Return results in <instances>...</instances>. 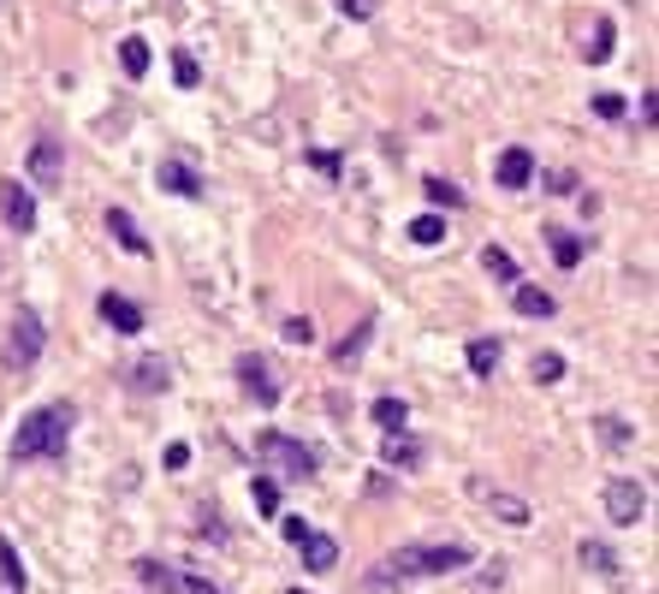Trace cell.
<instances>
[{
	"instance_id": "6da1fadb",
	"label": "cell",
	"mask_w": 659,
	"mask_h": 594,
	"mask_svg": "<svg viewBox=\"0 0 659 594\" xmlns=\"http://www.w3.org/2000/svg\"><path fill=\"white\" fill-rule=\"evenodd\" d=\"M72 423H78V410H72V405H42V410H30L24 423H19V434H12V464H30V458H66Z\"/></svg>"
},
{
	"instance_id": "7a4b0ae2",
	"label": "cell",
	"mask_w": 659,
	"mask_h": 594,
	"mask_svg": "<svg viewBox=\"0 0 659 594\" xmlns=\"http://www.w3.org/2000/svg\"><path fill=\"white\" fill-rule=\"evenodd\" d=\"M470 565V547L463 541H416V547H398L380 558V576H446V571H463Z\"/></svg>"
},
{
	"instance_id": "3957f363",
	"label": "cell",
	"mask_w": 659,
	"mask_h": 594,
	"mask_svg": "<svg viewBox=\"0 0 659 594\" xmlns=\"http://www.w3.org/2000/svg\"><path fill=\"white\" fill-rule=\"evenodd\" d=\"M256 452H262L268 476H280V482H309L316 476V452H309L303 440H291V434H280V428H268L262 440H256Z\"/></svg>"
},
{
	"instance_id": "277c9868",
	"label": "cell",
	"mask_w": 659,
	"mask_h": 594,
	"mask_svg": "<svg viewBox=\"0 0 659 594\" xmlns=\"http://www.w3.org/2000/svg\"><path fill=\"white\" fill-rule=\"evenodd\" d=\"M37 357H42V316L30 304H19V316L7 327V363L12 369H30Z\"/></svg>"
},
{
	"instance_id": "5b68a950",
	"label": "cell",
	"mask_w": 659,
	"mask_h": 594,
	"mask_svg": "<svg viewBox=\"0 0 659 594\" xmlns=\"http://www.w3.org/2000/svg\"><path fill=\"white\" fill-rule=\"evenodd\" d=\"M238 380H244V393H250L262 410H273V405L286 398V387H280V369H273V363H268L262 352H244V357H238Z\"/></svg>"
},
{
	"instance_id": "8992f818",
	"label": "cell",
	"mask_w": 659,
	"mask_h": 594,
	"mask_svg": "<svg viewBox=\"0 0 659 594\" xmlns=\"http://www.w3.org/2000/svg\"><path fill=\"white\" fill-rule=\"evenodd\" d=\"M641 512H648V487L630 482V476H612V482H606V517H612L618 529H636Z\"/></svg>"
},
{
	"instance_id": "52a82bcc",
	"label": "cell",
	"mask_w": 659,
	"mask_h": 594,
	"mask_svg": "<svg viewBox=\"0 0 659 594\" xmlns=\"http://www.w3.org/2000/svg\"><path fill=\"white\" fill-rule=\"evenodd\" d=\"M0 215H7V226L12 232H37V197H30V190L12 179V185H0Z\"/></svg>"
},
{
	"instance_id": "ba28073f",
	"label": "cell",
	"mask_w": 659,
	"mask_h": 594,
	"mask_svg": "<svg viewBox=\"0 0 659 594\" xmlns=\"http://www.w3.org/2000/svg\"><path fill=\"white\" fill-rule=\"evenodd\" d=\"M126 387L137 398H154V393H167L172 387V369H167V357H137L131 369H126Z\"/></svg>"
},
{
	"instance_id": "9c48e42d",
	"label": "cell",
	"mask_w": 659,
	"mask_h": 594,
	"mask_svg": "<svg viewBox=\"0 0 659 594\" xmlns=\"http://www.w3.org/2000/svg\"><path fill=\"white\" fill-rule=\"evenodd\" d=\"M30 179H37L42 190H54L66 179V143H54V137H42L37 149H30Z\"/></svg>"
},
{
	"instance_id": "30bf717a",
	"label": "cell",
	"mask_w": 659,
	"mask_h": 594,
	"mask_svg": "<svg viewBox=\"0 0 659 594\" xmlns=\"http://www.w3.org/2000/svg\"><path fill=\"white\" fill-rule=\"evenodd\" d=\"M154 185L172 190V197H202V172L190 161H161V167H154Z\"/></svg>"
},
{
	"instance_id": "8fae6325",
	"label": "cell",
	"mask_w": 659,
	"mask_h": 594,
	"mask_svg": "<svg viewBox=\"0 0 659 594\" xmlns=\"http://www.w3.org/2000/svg\"><path fill=\"white\" fill-rule=\"evenodd\" d=\"M101 321L108 327H119V334H143V309L131 304V297H119V291H101Z\"/></svg>"
},
{
	"instance_id": "7c38bea8",
	"label": "cell",
	"mask_w": 659,
	"mask_h": 594,
	"mask_svg": "<svg viewBox=\"0 0 659 594\" xmlns=\"http://www.w3.org/2000/svg\"><path fill=\"white\" fill-rule=\"evenodd\" d=\"M493 179H499V190H523L535 179V155L529 149H506V155H499V167H493Z\"/></svg>"
},
{
	"instance_id": "4fadbf2b",
	"label": "cell",
	"mask_w": 659,
	"mask_h": 594,
	"mask_svg": "<svg viewBox=\"0 0 659 594\" xmlns=\"http://www.w3.org/2000/svg\"><path fill=\"white\" fill-rule=\"evenodd\" d=\"M470 494H476L481 505H493V512L506 517L511 529H523V523H529V505L517 499V494H499V487H488V482H470Z\"/></svg>"
},
{
	"instance_id": "5bb4252c",
	"label": "cell",
	"mask_w": 659,
	"mask_h": 594,
	"mask_svg": "<svg viewBox=\"0 0 659 594\" xmlns=\"http://www.w3.org/2000/svg\"><path fill=\"white\" fill-rule=\"evenodd\" d=\"M380 458H387L392 469H416V464H422V440L405 434V428H392L387 440H380Z\"/></svg>"
},
{
	"instance_id": "9a60e30c",
	"label": "cell",
	"mask_w": 659,
	"mask_h": 594,
	"mask_svg": "<svg viewBox=\"0 0 659 594\" xmlns=\"http://www.w3.org/2000/svg\"><path fill=\"white\" fill-rule=\"evenodd\" d=\"M298 553H303V571H333V565H339V541L321 535V529H309V535L298 541Z\"/></svg>"
},
{
	"instance_id": "2e32d148",
	"label": "cell",
	"mask_w": 659,
	"mask_h": 594,
	"mask_svg": "<svg viewBox=\"0 0 659 594\" xmlns=\"http://www.w3.org/2000/svg\"><path fill=\"white\" fill-rule=\"evenodd\" d=\"M511 304H517V316H529V321H547L552 309H559V304H552V291H541V286H523V279L511 286Z\"/></svg>"
},
{
	"instance_id": "e0dca14e",
	"label": "cell",
	"mask_w": 659,
	"mask_h": 594,
	"mask_svg": "<svg viewBox=\"0 0 659 594\" xmlns=\"http://www.w3.org/2000/svg\"><path fill=\"white\" fill-rule=\"evenodd\" d=\"M108 232L119 238V250H131V256H149V238H143V226H137L126 208H108Z\"/></svg>"
},
{
	"instance_id": "ac0fdd59",
	"label": "cell",
	"mask_w": 659,
	"mask_h": 594,
	"mask_svg": "<svg viewBox=\"0 0 659 594\" xmlns=\"http://www.w3.org/2000/svg\"><path fill=\"white\" fill-rule=\"evenodd\" d=\"M547 250H552V261H559V268H577V261H582V250H588V244L577 238V232H559V226H547Z\"/></svg>"
},
{
	"instance_id": "d6986e66",
	"label": "cell",
	"mask_w": 659,
	"mask_h": 594,
	"mask_svg": "<svg viewBox=\"0 0 659 594\" xmlns=\"http://www.w3.org/2000/svg\"><path fill=\"white\" fill-rule=\"evenodd\" d=\"M137 576H143V583L149 588H161V594H179V571H172L167 565V558H137V565H131Z\"/></svg>"
},
{
	"instance_id": "ffe728a7",
	"label": "cell",
	"mask_w": 659,
	"mask_h": 594,
	"mask_svg": "<svg viewBox=\"0 0 659 594\" xmlns=\"http://www.w3.org/2000/svg\"><path fill=\"white\" fill-rule=\"evenodd\" d=\"M369 334H375V316H362V321H357V334L333 345V363H339V369H351V363L369 352Z\"/></svg>"
},
{
	"instance_id": "44dd1931",
	"label": "cell",
	"mask_w": 659,
	"mask_h": 594,
	"mask_svg": "<svg viewBox=\"0 0 659 594\" xmlns=\"http://www.w3.org/2000/svg\"><path fill=\"white\" fill-rule=\"evenodd\" d=\"M577 558H582V571H595V576H618V553L606 547V541H582Z\"/></svg>"
},
{
	"instance_id": "7402d4cb",
	"label": "cell",
	"mask_w": 659,
	"mask_h": 594,
	"mask_svg": "<svg viewBox=\"0 0 659 594\" xmlns=\"http://www.w3.org/2000/svg\"><path fill=\"white\" fill-rule=\"evenodd\" d=\"M0 583H7V588H19V594H24V583H30L24 558H19V547H12L7 535H0Z\"/></svg>"
},
{
	"instance_id": "603a6c76",
	"label": "cell",
	"mask_w": 659,
	"mask_h": 594,
	"mask_svg": "<svg viewBox=\"0 0 659 594\" xmlns=\"http://www.w3.org/2000/svg\"><path fill=\"white\" fill-rule=\"evenodd\" d=\"M499 339H470V352H463V363H470V375H493L499 369Z\"/></svg>"
},
{
	"instance_id": "cb8c5ba5",
	"label": "cell",
	"mask_w": 659,
	"mask_h": 594,
	"mask_svg": "<svg viewBox=\"0 0 659 594\" xmlns=\"http://www.w3.org/2000/svg\"><path fill=\"white\" fill-rule=\"evenodd\" d=\"M119 66H126V78H143L149 72V42L143 37H126V42H119Z\"/></svg>"
},
{
	"instance_id": "d4e9b609",
	"label": "cell",
	"mask_w": 659,
	"mask_h": 594,
	"mask_svg": "<svg viewBox=\"0 0 659 594\" xmlns=\"http://www.w3.org/2000/svg\"><path fill=\"white\" fill-rule=\"evenodd\" d=\"M405 238L428 250V244H440V238H446V220H440V215H416V220L405 226Z\"/></svg>"
},
{
	"instance_id": "484cf974",
	"label": "cell",
	"mask_w": 659,
	"mask_h": 594,
	"mask_svg": "<svg viewBox=\"0 0 659 594\" xmlns=\"http://www.w3.org/2000/svg\"><path fill=\"white\" fill-rule=\"evenodd\" d=\"M612 37H618V30H612V19H595V42H588L582 48V60H612Z\"/></svg>"
},
{
	"instance_id": "4316f807",
	"label": "cell",
	"mask_w": 659,
	"mask_h": 594,
	"mask_svg": "<svg viewBox=\"0 0 659 594\" xmlns=\"http://www.w3.org/2000/svg\"><path fill=\"white\" fill-rule=\"evenodd\" d=\"M481 268H488L493 279H506V286H517V261L499 250V244H488V250H481Z\"/></svg>"
},
{
	"instance_id": "83f0119b",
	"label": "cell",
	"mask_w": 659,
	"mask_h": 594,
	"mask_svg": "<svg viewBox=\"0 0 659 594\" xmlns=\"http://www.w3.org/2000/svg\"><path fill=\"white\" fill-rule=\"evenodd\" d=\"M422 197H428L433 208H463V190H458L452 179H428V185H422Z\"/></svg>"
},
{
	"instance_id": "f1b7e54d",
	"label": "cell",
	"mask_w": 659,
	"mask_h": 594,
	"mask_svg": "<svg viewBox=\"0 0 659 594\" xmlns=\"http://www.w3.org/2000/svg\"><path fill=\"white\" fill-rule=\"evenodd\" d=\"M405 416H410L405 398H375V423L387 428V434H392V428H405Z\"/></svg>"
},
{
	"instance_id": "f546056e",
	"label": "cell",
	"mask_w": 659,
	"mask_h": 594,
	"mask_svg": "<svg viewBox=\"0 0 659 594\" xmlns=\"http://www.w3.org/2000/svg\"><path fill=\"white\" fill-rule=\"evenodd\" d=\"M595 428H600V440H606V446H630V440H636V428L623 423V416H600Z\"/></svg>"
},
{
	"instance_id": "4dcf8cb0",
	"label": "cell",
	"mask_w": 659,
	"mask_h": 594,
	"mask_svg": "<svg viewBox=\"0 0 659 594\" xmlns=\"http://www.w3.org/2000/svg\"><path fill=\"white\" fill-rule=\"evenodd\" d=\"M529 375H535V380H541V387H552V380H559V375H565V357H559V352H541V357H535V363H529Z\"/></svg>"
},
{
	"instance_id": "1f68e13d",
	"label": "cell",
	"mask_w": 659,
	"mask_h": 594,
	"mask_svg": "<svg viewBox=\"0 0 659 594\" xmlns=\"http://www.w3.org/2000/svg\"><path fill=\"white\" fill-rule=\"evenodd\" d=\"M280 334H286V345H316V321H309V316H291Z\"/></svg>"
},
{
	"instance_id": "d6a6232c",
	"label": "cell",
	"mask_w": 659,
	"mask_h": 594,
	"mask_svg": "<svg viewBox=\"0 0 659 594\" xmlns=\"http://www.w3.org/2000/svg\"><path fill=\"white\" fill-rule=\"evenodd\" d=\"M179 594H227V588L208 583V576H197V571H179Z\"/></svg>"
},
{
	"instance_id": "836d02e7",
	"label": "cell",
	"mask_w": 659,
	"mask_h": 594,
	"mask_svg": "<svg viewBox=\"0 0 659 594\" xmlns=\"http://www.w3.org/2000/svg\"><path fill=\"white\" fill-rule=\"evenodd\" d=\"M256 505H262V512H280V487H273V476H256Z\"/></svg>"
},
{
	"instance_id": "e575fe53",
	"label": "cell",
	"mask_w": 659,
	"mask_h": 594,
	"mask_svg": "<svg viewBox=\"0 0 659 594\" xmlns=\"http://www.w3.org/2000/svg\"><path fill=\"white\" fill-rule=\"evenodd\" d=\"M172 78H179L184 90H197V78H202V72H197V60H190V55H179V60H172Z\"/></svg>"
},
{
	"instance_id": "d590c367",
	"label": "cell",
	"mask_w": 659,
	"mask_h": 594,
	"mask_svg": "<svg viewBox=\"0 0 659 594\" xmlns=\"http://www.w3.org/2000/svg\"><path fill=\"white\" fill-rule=\"evenodd\" d=\"M595 113H600V119H623V96H612V90L595 96Z\"/></svg>"
},
{
	"instance_id": "8d00e7d4",
	"label": "cell",
	"mask_w": 659,
	"mask_h": 594,
	"mask_svg": "<svg viewBox=\"0 0 659 594\" xmlns=\"http://www.w3.org/2000/svg\"><path fill=\"white\" fill-rule=\"evenodd\" d=\"M375 7H380V0H339L345 19H375Z\"/></svg>"
},
{
	"instance_id": "74e56055",
	"label": "cell",
	"mask_w": 659,
	"mask_h": 594,
	"mask_svg": "<svg viewBox=\"0 0 659 594\" xmlns=\"http://www.w3.org/2000/svg\"><path fill=\"white\" fill-rule=\"evenodd\" d=\"M280 529H286V541H291V547H298V541L309 535V523H303V517H280Z\"/></svg>"
},
{
	"instance_id": "f35d334b",
	"label": "cell",
	"mask_w": 659,
	"mask_h": 594,
	"mask_svg": "<svg viewBox=\"0 0 659 594\" xmlns=\"http://www.w3.org/2000/svg\"><path fill=\"white\" fill-rule=\"evenodd\" d=\"M190 464V446H167V469H184Z\"/></svg>"
}]
</instances>
